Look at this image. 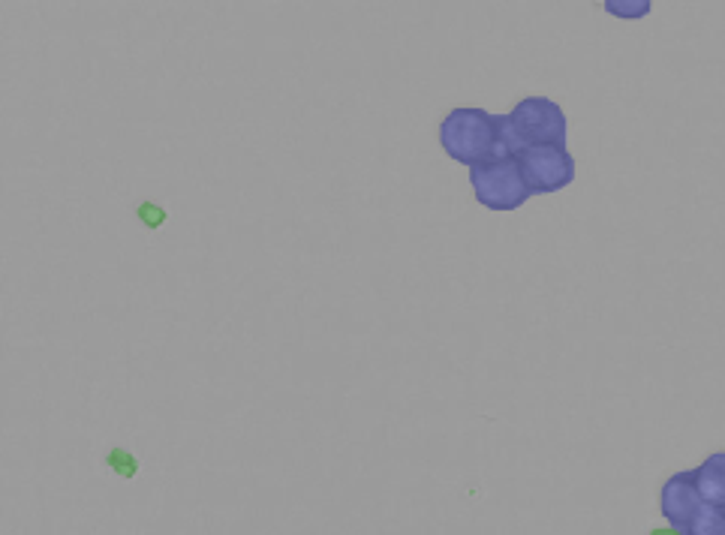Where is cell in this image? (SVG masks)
<instances>
[{"instance_id":"6da1fadb","label":"cell","mask_w":725,"mask_h":535,"mask_svg":"<svg viewBox=\"0 0 725 535\" xmlns=\"http://www.w3.org/2000/svg\"><path fill=\"white\" fill-rule=\"evenodd\" d=\"M440 148L461 166H482L500 157H518L521 145L512 136L509 115H491L479 106L452 109L437 130Z\"/></svg>"},{"instance_id":"7a4b0ae2","label":"cell","mask_w":725,"mask_h":535,"mask_svg":"<svg viewBox=\"0 0 725 535\" xmlns=\"http://www.w3.org/2000/svg\"><path fill=\"white\" fill-rule=\"evenodd\" d=\"M470 187H473L479 205H485L488 211H497V214L518 211L527 199H533L518 157H500V160L473 166Z\"/></svg>"},{"instance_id":"3957f363","label":"cell","mask_w":725,"mask_h":535,"mask_svg":"<svg viewBox=\"0 0 725 535\" xmlns=\"http://www.w3.org/2000/svg\"><path fill=\"white\" fill-rule=\"evenodd\" d=\"M509 127L515 142L524 148H566L569 127L563 109L548 100V97H524L512 112H509Z\"/></svg>"},{"instance_id":"277c9868","label":"cell","mask_w":725,"mask_h":535,"mask_svg":"<svg viewBox=\"0 0 725 535\" xmlns=\"http://www.w3.org/2000/svg\"><path fill=\"white\" fill-rule=\"evenodd\" d=\"M518 163L524 172V181L533 196H548L557 190H566L575 181V157L566 148H524L518 151Z\"/></svg>"},{"instance_id":"5b68a950","label":"cell","mask_w":725,"mask_h":535,"mask_svg":"<svg viewBox=\"0 0 725 535\" xmlns=\"http://www.w3.org/2000/svg\"><path fill=\"white\" fill-rule=\"evenodd\" d=\"M698 505H701V496L695 490L692 469L689 472H674V475H668L662 481V487H659V511H662L668 526L683 532Z\"/></svg>"},{"instance_id":"8992f818","label":"cell","mask_w":725,"mask_h":535,"mask_svg":"<svg viewBox=\"0 0 725 535\" xmlns=\"http://www.w3.org/2000/svg\"><path fill=\"white\" fill-rule=\"evenodd\" d=\"M692 478H695V490H698L701 502L725 508V451L707 454L692 469Z\"/></svg>"},{"instance_id":"52a82bcc","label":"cell","mask_w":725,"mask_h":535,"mask_svg":"<svg viewBox=\"0 0 725 535\" xmlns=\"http://www.w3.org/2000/svg\"><path fill=\"white\" fill-rule=\"evenodd\" d=\"M683 535H725V508L701 502L692 520L686 523Z\"/></svg>"},{"instance_id":"ba28073f","label":"cell","mask_w":725,"mask_h":535,"mask_svg":"<svg viewBox=\"0 0 725 535\" xmlns=\"http://www.w3.org/2000/svg\"><path fill=\"white\" fill-rule=\"evenodd\" d=\"M605 13L617 16V19H644L650 13V0H605Z\"/></svg>"},{"instance_id":"9c48e42d","label":"cell","mask_w":725,"mask_h":535,"mask_svg":"<svg viewBox=\"0 0 725 535\" xmlns=\"http://www.w3.org/2000/svg\"><path fill=\"white\" fill-rule=\"evenodd\" d=\"M106 463H109L112 472L121 475V478H133V475L139 472V460H136L130 451H124V448H112V451L106 454Z\"/></svg>"},{"instance_id":"30bf717a","label":"cell","mask_w":725,"mask_h":535,"mask_svg":"<svg viewBox=\"0 0 725 535\" xmlns=\"http://www.w3.org/2000/svg\"><path fill=\"white\" fill-rule=\"evenodd\" d=\"M136 214H139V220H142L148 229H160V226L166 223V211H163L160 205H154V202H142V205L136 208Z\"/></svg>"},{"instance_id":"8fae6325","label":"cell","mask_w":725,"mask_h":535,"mask_svg":"<svg viewBox=\"0 0 725 535\" xmlns=\"http://www.w3.org/2000/svg\"><path fill=\"white\" fill-rule=\"evenodd\" d=\"M650 535H683V532L674 526H656V529H650Z\"/></svg>"}]
</instances>
